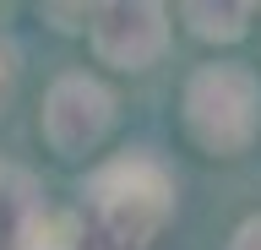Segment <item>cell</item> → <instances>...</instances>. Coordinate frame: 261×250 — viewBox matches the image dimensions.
Segmentation results:
<instances>
[{"instance_id":"2","label":"cell","mask_w":261,"mask_h":250,"mask_svg":"<svg viewBox=\"0 0 261 250\" xmlns=\"http://www.w3.org/2000/svg\"><path fill=\"white\" fill-rule=\"evenodd\" d=\"M185 131L196 147L234 158L256 142L261 131V82L250 66H201L185 82Z\"/></svg>"},{"instance_id":"7","label":"cell","mask_w":261,"mask_h":250,"mask_svg":"<svg viewBox=\"0 0 261 250\" xmlns=\"http://www.w3.org/2000/svg\"><path fill=\"white\" fill-rule=\"evenodd\" d=\"M22 250H82V229L71 217H60V212H44L33 223V234H28Z\"/></svg>"},{"instance_id":"4","label":"cell","mask_w":261,"mask_h":250,"mask_svg":"<svg viewBox=\"0 0 261 250\" xmlns=\"http://www.w3.org/2000/svg\"><path fill=\"white\" fill-rule=\"evenodd\" d=\"M87 22H93L98 60L120 66V71H147L169 44L163 6H152V0H109V6L87 11Z\"/></svg>"},{"instance_id":"1","label":"cell","mask_w":261,"mask_h":250,"mask_svg":"<svg viewBox=\"0 0 261 250\" xmlns=\"http://www.w3.org/2000/svg\"><path fill=\"white\" fill-rule=\"evenodd\" d=\"M93 229L82 250H147L174 207V185L152 158H120L93 174Z\"/></svg>"},{"instance_id":"6","label":"cell","mask_w":261,"mask_h":250,"mask_svg":"<svg viewBox=\"0 0 261 250\" xmlns=\"http://www.w3.org/2000/svg\"><path fill=\"white\" fill-rule=\"evenodd\" d=\"M179 17H185V27H191L196 38H218V44H234V38L245 33V22H250V6H212V0H185L179 6Z\"/></svg>"},{"instance_id":"9","label":"cell","mask_w":261,"mask_h":250,"mask_svg":"<svg viewBox=\"0 0 261 250\" xmlns=\"http://www.w3.org/2000/svg\"><path fill=\"white\" fill-rule=\"evenodd\" d=\"M11 87H16V54L11 44H0V103L11 98Z\"/></svg>"},{"instance_id":"3","label":"cell","mask_w":261,"mask_h":250,"mask_svg":"<svg viewBox=\"0 0 261 250\" xmlns=\"http://www.w3.org/2000/svg\"><path fill=\"white\" fill-rule=\"evenodd\" d=\"M114 125V93L87 71H65L44 98V142L60 158H87Z\"/></svg>"},{"instance_id":"5","label":"cell","mask_w":261,"mask_h":250,"mask_svg":"<svg viewBox=\"0 0 261 250\" xmlns=\"http://www.w3.org/2000/svg\"><path fill=\"white\" fill-rule=\"evenodd\" d=\"M38 217H44L38 180L16 163H0V250H22Z\"/></svg>"},{"instance_id":"8","label":"cell","mask_w":261,"mask_h":250,"mask_svg":"<svg viewBox=\"0 0 261 250\" xmlns=\"http://www.w3.org/2000/svg\"><path fill=\"white\" fill-rule=\"evenodd\" d=\"M228 250H261V217H245L228 239Z\"/></svg>"}]
</instances>
